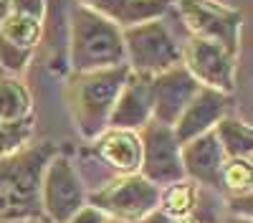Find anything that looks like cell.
<instances>
[{"label":"cell","instance_id":"obj_13","mask_svg":"<svg viewBox=\"0 0 253 223\" xmlns=\"http://www.w3.org/2000/svg\"><path fill=\"white\" fill-rule=\"evenodd\" d=\"M152 119V89H150V74L129 71L124 84L117 94V101L109 114L107 127L119 130H139Z\"/></svg>","mask_w":253,"mask_h":223},{"label":"cell","instance_id":"obj_25","mask_svg":"<svg viewBox=\"0 0 253 223\" xmlns=\"http://www.w3.org/2000/svg\"><path fill=\"white\" fill-rule=\"evenodd\" d=\"M220 195H223V193H220ZM223 208H225V213H230V216H246V218H251V216H253V200H251V193L223 195Z\"/></svg>","mask_w":253,"mask_h":223},{"label":"cell","instance_id":"obj_1","mask_svg":"<svg viewBox=\"0 0 253 223\" xmlns=\"http://www.w3.org/2000/svg\"><path fill=\"white\" fill-rule=\"evenodd\" d=\"M56 152L53 142H28L0 157V221H46L41 208V178Z\"/></svg>","mask_w":253,"mask_h":223},{"label":"cell","instance_id":"obj_21","mask_svg":"<svg viewBox=\"0 0 253 223\" xmlns=\"http://www.w3.org/2000/svg\"><path fill=\"white\" fill-rule=\"evenodd\" d=\"M36 119L26 122H0V157L10 155L20 147H26L33 137Z\"/></svg>","mask_w":253,"mask_h":223},{"label":"cell","instance_id":"obj_31","mask_svg":"<svg viewBox=\"0 0 253 223\" xmlns=\"http://www.w3.org/2000/svg\"><path fill=\"white\" fill-rule=\"evenodd\" d=\"M107 223H122V221H114V218H109V221H107Z\"/></svg>","mask_w":253,"mask_h":223},{"label":"cell","instance_id":"obj_9","mask_svg":"<svg viewBox=\"0 0 253 223\" xmlns=\"http://www.w3.org/2000/svg\"><path fill=\"white\" fill-rule=\"evenodd\" d=\"M182 64L198 79L200 87H210L225 94L236 91L238 56L215 41L190 36V41L182 46Z\"/></svg>","mask_w":253,"mask_h":223},{"label":"cell","instance_id":"obj_4","mask_svg":"<svg viewBox=\"0 0 253 223\" xmlns=\"http://www.w3.org/2000/svg\"><path fill=\"white\" fill-rule=\"evenodd\" d=\"M124 36V64L137 74H160L170 66L182 64V46L167 23L160 18H150L142 23L122 28Z\"/></svg>","mask_w":253,"mask_h":223},{"label":"cell","instance_id":"obj_6","mask_svg":"<svg viewBox=\"0 0 253 223\" xmlns=\"http://www.w3.org/2000/svg\"><path fill=\"white\" fill-rule=\"evenodd\" d=\"M84 203H86V185L69 155L61 150L48 160L41 178V208L48 223L69 221Z\"/></svg>","mask_w":253,"mask_h":223},{"label":"cell","instance_id":"obj_29","mask_svg":"<svg viewBox=\"0 0 253 223\" xmlns=\"http://www.w3.org/2000/svg\"><path fill=\"white\" fill-rule=\"evenodd\" d=\"M5 13H8V0H0V20L5 18Z\"/></svg>","mask_w":253,"mask_h":223},{"label":"cell","instance_id":"obj_14","mask_svg":"<svg viewBox=\"0 0 253 223\" xmlns=\"http://www.w3.org/2000/svg\"><path fill=\"white\" fill-rule=\"evenodd\" d=\"M94 155L99 162H104L112 175H129L139 173V160H142V142L134 130H119L107 127L101 134L91 139Z\"/></svg>","mask_w":253,"mask_h":223},{"label":"cell","instance_id":"obj_28","mask_svg":"<svg viewBox=\"0 0 253 223\" xmlns=\"http://www.w3.org/2000/svg\"><path fill=\"white\" fill-rule=\"evenodd\" d=\"M220 223H253V221L246 218V216H230V213H225V216L220 218Z\"/></svg>","mask_w":253,"mask_h":223},{"label":"cell","instance_id":"obj_2","mask_svg":"<svg viewBox=\"0 0 253 223\" xmlns=\"http://www.w3.org/2000/svg\"><path fill=\"white\" fill-rule=\"evenodd\" d=\"M129 66H107L94 71H71L66 84V99L76 122V130L84 139H94L109 125V114L117 94L124 84Z\"/></svg>","mask_w":253,"mask_h":223},{"label":"cell","instance_id":"obj_7","mask_svg":"<svg viewBox=\"0 0 253 223\" xmlns=\"http://www.w3.org/2000/svg\"><path fill=\"white\" fill-rule=\"evenodd\" d=\"M175 3L190 33L198 38L215 41L238 56L243 26V15L238 8L223 5L218 0H175Z\"/></svg>","mask_w":253,"mask_h":223},{"label":"cell","instance_id":"obj_18","mask_svg":"<svg viewBox=\"0 0 253 223\" xmlns=\"http://www.w3.org/2000/svg\"><path fill=\"white\" fill-rule=\"evenodd\" d=\"M0 36L18 48L36 51V46L41 44V36H43V20H36V18L18 15V13L8 10L5 18L0 20Z\"/></svg>","mask_w":253,"mask_h":223},{"label":"cell","instance_id":"obj_16","mask_svg":"<svg viewBox=\"0 0 253 223\" xmlns=\"http://www.w3.org/2000/svg\"><path fill=\"white\" fill-rule=\"evenodd\" d=\"M36 119L31 91L13 74L0 71V122H26Z\"/></svg>","mask_w":253,"mask_h":223},{"label":"cell","instance_id":"obj_19","mask_svg":"<svg viewBox=\"0 0 253 223\" xmlns=\"http://www.w3.org/2000/svg\"><path fill=\"white\" fill-rule=\"evenodd\" d=\"M195 198H198V185L193 180H177L170 182V185L160 188V203L157 208L167 216H175V218H190L195 208Z\"/></svg>","mask_w":253,"mask_h":223},{"label":"cell","instance_id":"obj_26","mask_svg":"<svg viewBox=\"0 0 253 223\" xmlns=\"http://www.w3.org/2000/svg\"><path fill=\"white\" fill-rule=\"evenodd\" d=\"M107 221H109V216L104 211H99L96 206H91V203H84V206L63 223H107Z\"/></svg>","mask_w":253,"mask_h":223},{"label":"cell","instance_id":"obj_3","mask_svg":"<svg viewBox=\"0 0 253 223\" xmlns=\"http://www.w3.org/2000/svg\"><path fill=\"white\" fill-rule=\"evenodd\" d=\"M69 64L71 71H94L124 64V36L117 23L76 3L71 10Z\"/></svg>","mask_w":253,"mask_h":223},{"label":"cell","instance_id":"obj_10","mask_svg":"<svg viewBox=\"0 0 253 223\" xmlns=\"http://www.w3.org/2000/svg\"><path fill=\"white\" fill-rule=\"evenodd\" d=\"M150 89H152V119L172 127L175 119L180 117V112L185 109V104L200 89V84L185 69V64H177V66H170L160 74H152Z\"/></svg>","mask_w":253,"mask_h":223},{"label":"cell","instance_id":"obj_12","mask_svg":"<svg viewBox=\"0 0 253 223\" xmlns=\"http://www.w3.org/2000/svg\"><path fill=\"white\" fill-rule=\"evenodd\" d=\"M180 157L187 180L205 188H220V168L225 162V152L213 130L187 142H180Z\"/></svg>","mask_w":253,"mask_h":223},{"label":"cell","instance_id":"obj_15","mask_svg":"<svg viewBox=\"0 0 253 223\" xmlns=\"http://www.w3.org/2000/svg\"><path fill=\"white\" fill-rule=\"evenodd\" d=\"M79 3L109 18L119 28L142 23V20L150 18H160L170 8V0H79Z\"/></svg>","mask_w":253,"mask_h":223},{"label":"cell","instance_id":"obj_5","mask_svg":"<svg viewBox=\"0 0 253 223\" xmlns=\"http://www.w3.org/2000/svg\"><path fill=\"white\" fill-rule=\"evenodd\" d=\"M86 203L104 211L109 218L122 223H139L147 213H152L160 203V185L150 182L139 173L114 175L107 182L86 193Z\"/></svg>","mask_w":253,"mask_h":223},{"label":"cell","instance_id":"obj_20","mask_svg":"<svg viewBox=\"0 0 253 223\" xmlns=\"http://www.w3.org/2000/svg\"><path fill=\"white\" fill-rule=\"evenodd\" d=\"M253 185V165L251 157H225L220 168V193L223 195H241L251 193Z\"/></svg>","mask_w":253,"mask_h":223},{"label":"cell","instance_id":"obj_27","mask_svg":"<svg viewBox=\"0 0 253 223\" xmlns=\"http://www.w3.org/2000/svg\"><path fill=\"white\" fill-rule=\"evenodd\" d=\"M139 223H198L193 216L190 218H175V216H167V213H162L160 208H155L152 213H147Z\"/></svg>","mask_w":253,"mask_h":223},{"label":"cell","instance_id":"obj_30","mask_svg":"<svg viewBox=\"0 0 253 223\" xmlns=\"http://www.w3.org/2000/svg\"><path fill=\"white\" fill-rule=\"evenodd\" d=\"M0 223H48V221H0Z\"/></svg>","mask_w":253,"mask_h":223},{"label":"cell","instance_id":"obj_22","mask_svg":"<svg viewBox=\"0 0 253 223\" xmlns=\"http://www.w3.org/2000/svg\"><path fill=\"white\" fill-rule=\"evenodd\" d=\"M223 216H225V208H223V195H220V190L198 185V198H195L193 218H195L198 223H220Z\"/></svg>","mask_w":253,"mask_h":223},{"label":"cell","instance_id":"obj_8","mask_svg":"<svg viewBox=\"0 0 253 223\" xmlns=\"http://www.w3.org/2000/svg\"><path fill=\"white\" fill-rule=\"evenodd\" d=\"M137 134L142 142L139 175H144L147 180L160 188L185 178L182 157H180V139L175 137L170 125L150 119L144 127L137 130Z\"/></svg>","mask_w":253,"mask_h":223},{"label":"cell","instance_id":"obj_24","mask_svg":"<svg viewBox=\"0 0 253 223\" xmlns=\"http://www.w3.org/2000/svg\"><path fill=\"white\" fill-rule=\"evenodd\" d=\"M8 10L36 20H46V0H8Z\"/></svg>","mask_w":253,"mask_h":223},{"label":"cell","instance_id":"obj_11","mask_svg":"<svg viewBox=\"0 0 253 223\" xmlns=\"http://www.w3.org/2000/svg\"><path fill=\"white\" fill-rule=\"evenodd\" d=\"M228 109H230V94L210 87H200L195 96L185 104L180 117L175 119L172 132L180 142H187L198 134L210 132L218 125V119L228 114Z\"/></svg>","mask_w":253,"mask_h":223},{"label":"cell","instance_id":"obj_23","mask_svg":"<svg viewBox=\"0 0 253 223\" xmlns=\"http://www.w3.org/2000/svg\"><path fill=\"white\" fill-rule=\"evenodd\" d=\"M36 51H28V48H18L13 44H8V41L0 36V71H5V74H23L26 66L31 64V58H33Z\"/></svg>","mask_w":253,"mask_h":223},{"label":"cell","instance_id":"obj_17","mask_svg":"<svg viewBox=\"0 0 253 223\" xmlns=\"http://www.w3.org/2000/svg\"><path fill=\"white\" fill-rule=\"evenodd\" d=\"M225 157H251L253 155V132L246 122L236 117H220L218 125L213 127Z\"/></svg>","mask_w":253,"mask_h":223}]
</instances>
